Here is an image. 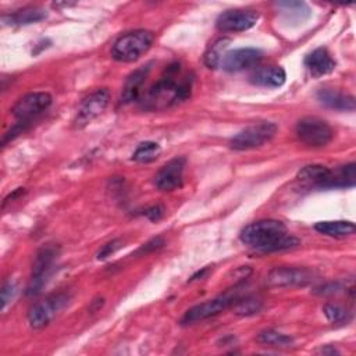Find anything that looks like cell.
Here are the masks:
<instances>
[{
  "label": "cell",
  "mask_w": 356,
  "mask_h": 356,
  "mask_svg": "<svg viewBox=\"0 0 356 356\" xmlns=\"http://www.w3.org/2000/svg\"><path fill=\"white\" fill-rule=\"evenodd\" d=\"M192 78L182 76L178 63L167 67L164 75L140 99L145 110L168 108L191 96Z\"/></svg>",
  "instance_id": "1"
},
{
  "label": "cell",
  "mask_w": 356,
  "mask_h": 356,
  "mask_svg": "<svg viewBox=\"0 0 356 356\" xmlns=\"http://www.w3.org/2000/svg\"><path fill=\"white\" fill-rule=\"evenodd\" d=\"M239 238L245 245L261 253L286 250L300 243L296 236L288 232L284 222L273 218L248 224L241 231Z\"/></svg>",
  "instance_id": "2"
},
{
  "label": "cell",
  "mask_w": 356,
  "mask_h": 356,
  "mask_svg": "<svg viewBox=\"0 0 356 356\" xmlns=\"http://www.w3.org/2000/svg\"><path fill=\"white\" fill-rule=\"evenodd\" d=\"M154 40V35L150 31L136 29L121 35L111 47V57L121 63H132L140 58Z\"/></svg>",
  "instance_id": "3"
},
{
  "label": "cell",
  "mask_w": 356,
  "mask_h": 356,
  "mask_svg": "<svg viewBox=\"0 0 356 356\" xmlns=\"http://www.w3.org/2000/svg\"><path fill=\"white\" fill-rule=\"evenodd\" d=\"M277 125L271 121H260L246 127L234 135L229 146L234 150H250L268 143L277 134Z\"/></svg>",
  "instance_id": "4"
},
{
  "label": "cell",
  "mask_w": 356,
  "mask_h": 356,
  "mask_svg": "<svg viewBox=\"0 0 356 356\" xmlns=\"http://www.w3.org/2000/svg\"><path fill=\"white\" fill-rule=\"evenodd\" d=\"M295 132L302 143L312 147L325 146L334 138V131L330 124L317 117H305L299 120Z\"/></svg>",
  "instance_id": "5"
},
{
  "label": "cell",
  "mask_w": 356,
  "mask_h": 356,
  "mask_svg": "<svg viewBox=\"0 0 356 356\" xmlns=\"http://www.w3.org/2000/svg\"><path fill=\"white\" fill-rule=\"evenodd\" d=\"M57 254L58 249L54 245H46L36 253L32 267V277L26 286V295L33 296L42 291Z\"/></svg>",
  "instance_id": "6"
},
{
  "label": "cell",
  "mask_w": 356,
  "mask_h": 356,
  "mask_svg": "<svg viewBox=\"0 0 356 356\" xmlns=\"http://www.w3.org/2000/svg\"><path fill=\"white\" fill-rule=\"evenodd\" d=\"M236 299H238V296H236L235 292H227V293L220 295L214 299L199 303V305L191 307L189 310H186V313L181 318V324L182 325H189V324L214 317V316L220 314L221 312H224L225 309L231 307L236 302Z\"/></svg>",
  "instance_id": "7"
},
{
  "label": "cell",
  "mask_w": 356,
  "mask_h": 356,
  "mask_svg": "<svg viewBox=\"0 0 356 356\" xmlns=\"http://www.w3.org/2000/svg\"><path fill=\"white\" fill-rule=\"evenodd\" d=\"M108 100L110 93L106 88L96 89L95 92H92L81 102L74 118V125L76 128L86 127L106 110V107L108 106Z\"/></svg>",
  "instance_id": "8"
},
{
  "label": "cell",
  "mask_w": 356,
  "mask_h": 356,
  "mask_svg": "<svg viewBox=\"0 0 356 356\" xmlns=\"http://www.w3.org/2000/svg\"><path fill=\"white\" fill-rule=\"evenodd\" d=\"M313 273L305 267H275L267 274V285L271 288L306 286L313 281Z\"/></svg>",
  "instance_id": "9"
},
{
  "label": "cell",
  "mask_w": 356,
  "mask_h": 356,
  "mask_svg": "<svg viewBox=\"0 0 356 356\" xmlns=\"http://www.w3.org/2000/svg\"><path fill=\"white\" fill-rule=\"evenodd\" d=\"M51 104V96L47 92H32L22 96L11 113L19 122H31L35 117L46 111Z\"/></svg>",
  "instance_id": "10"
},
{
  "label": "cell",
  "mask_w": 356,
  "mask_h": 356,
  "mask_svg": "<svg viewBox=\"0 0 356 356\" xmlns=\"http://www.w3.org/2000/svg\"><path fill=\"white\" fill-rule=\"evenodd\" d=\"M68 303L67 293H56L42 302L35 303L28 312V321L32 328H42L47 325L53 317Z\"/></svg>",
  "instance_id": "11"
},
{
  "label": "cell",
  "mask_w": 356,
  "mask_h": 356,
  "mask_svg": "<svg viewBox=\"0 0 356 356\" xmlns=\"http://www.w3.org/2000/svg\"><path fill=\"white\" fill-rule=\"evenodd\" d=\"M259 21V13L250 8L227 10L218 15L216 25L222 32H241L248 31Z\"/></svg>",
  "instance_id": "12"
},
{
  "label": "cell",
  "mask_w": 356,
  "mask_h": 356,
  "mask_svg": "<svg viewBox=\"0 0 356 356\" xmlns=\"http://www.w3.org/2000/svg\"><path fill=\"white\" fill-rule=\"evenodd\" d=\"M185 164L186 160L182 156L171 159L168 163H165L154 177L156 186L164 192H170L179 188L184 181Z\"/></svg>",
  "instance_id": "13"
},
{
  "label": "cell",
  "mask_w": 356,
  "mask_h": 356,
  "mask_svg": "<svg viewBox=\"0 0 356 356\" xmlns=\"http://www.w3.org/2000/svg\"><path fill=\"white\" fill-rule=\"evenodd\" d=\"M261 57H263V53L253 47L235 49L225 53L220 67L228 72H238V71H243L257 65Z\"/></svg>",
  "instance_id": "14"
},
{
  "label": "cell",
  "mask_w": 356,
  "mask_h": 356,
  "mask_svg": "<svg viewBox=\"0 0 356 356\" xmlns=\"http://www.w3.org/2000/svg\"><path fill=\"white\" fill-rule=\"evenodd\" d=\"M286 74L280 65H264L257 67L249 75V81L261 88H280L285 83Z\"/></svg>",
  "instance_id": "15"
},
{
  "label": "cell",
  "mask_w": 356,
  "mask_h": 356,
  "mask_svg": "<svg viewBox=\"0 0 356 356\" xmlns=\"http://www.w3.org/2000/svg\"><path fill=\"white\" fill-rule=\"evenodd\" d=\"M305 65L312 72V75L323 76L335 70V60L325 49L318 47L306 56Z\"/></svg>",
  "instance_id": "16"
},
{
  "label": "cell",
  "mask_w": 356,
  "mask_h": 356,
  "mask_svg": "<svg viewBox=\"0 0 356 356\" xmlns=\"http://www.w3.org/2000/svg\"><path fill=\"white\" fill-rule=\"evenodd\" d=\"M150 64H146L138 70H135L125 81V85L122 88V93H121V99L120 102L122 104H128V103H132L135 100L139 99L140 96V89H142V85L150 71Z\"/></svg>",
  "instance_id": "17"
},
{
  "label": "cell",
  "mask_w": 356,
  "mask_h": 356,
  "mask_svg": "<svg viewBox=\"0 0 356 356\" xmlns=\"http://www.w3.org/2000/svg\"><path fill=\"white\" fill-rule=\"evenodd\" d=\"M332 170L318 165V164H312L303 167L298 172V179L309 186H316V188H330V181H331Z\"/></svg>",
  "instance_id": "18"
},
{
  "label": "cell",
  "mask_w": 356,
  "mask_h": 356,
  "mask_svg": "<svg viewBox=\"0 0 356 356\" xmlns=\"http://www.w3.org/2000/svg\"><path fill=\"white\" fill-rule=\"evenodd\" d=\"M44 18H46V10H43L42 7L31 6V7H24L21 10H17L11 14L1 15V22L4 25H28V24L42 21Z\"/></svg>",
  "instance_id": "19"
},
{
  "label": "cell",
  "mask_w": 356,
  "mask_h": 356,
  "mask_svg": "<svg viewBox=\"0 0 356 356\" xmlns=\"http://www.w3.org/2000/svg\"><path fill=\"white\" fill-rule=\"evenodd\" d=\"M318 100L335 110H346L353 111L355 110V97L350 95H343L341 92L332 90V89H321L317 93Z\"/></svg>",
  "instance_id": "20"
},
{
  "label": "cell",
  "mask_w": 356,
  "mask_h": 356,
  "mask_svg": "<svg viewBox=\"0 0 356 356\" xmlns=\"http://www.w3.org/2000/svg\"><path fill=\"white\" fill-rule=\"evenodd\" d=\"M314 229L323 235L334 236V238H343L352 235L355 232V224L352 221H320L314 225Z\"/></svg>",
  "instance_id": "21"
},
{
  "label": "cell",
  "mask_w": 356,
  "mask_h": 356,
  "mask_svg": "<svg viewBox=\"0 0 356 356\" xmlns=\"http://www.w3.org/2000/svg\"><path fill=\"white\" fill-rule=\"evenodd\" d=\"M275 6L288 19H296L302 22L312 15L310 7L303 1H277Z\"/></svg>",
  "instance_id": "22"
},
{
  "label": "cell",
  "mask_w": 356,
  "mask_h": 356,
  "mask_svg": "<svg viewBox=\"0 0 356 356\" xmlns=\"http://www.w3.org/2000/svg\"><path fill=\"white\" fill-rule=\"evenodd\" d=\"M231 40L228 38H220L214 40L206 50L203 56V61L209 68H217L221 65V61L227 53Z\"/></svg>",
  "instance_id": "23"
},
{
  "label": "cell",
  "mask_w": 356,
  "mask_h": 356,
  "mask_svg": "<svg viewBox=\"0 0 356 356\" xmlns=\"http://www.w3.org/2000/svg\"><path fill=\"white\" fill-rule=\"evenodd\" d=\"M355 163H349L342 165L341 168L332 171L330 188H352L356 184V172Z\"/></svg>",
  "instance_id": "24"
},
{
  "label": "cell",
  "mask_w": 356,
  "mask_h": 356,
  "mask_svg": "<svg viewBox=\"0 0 356 356\" xmlns=\"http://www.w3.org/2000/svg\"><path fill=\"white\" fill-rule=\"evenodd\" d=\"M160 153H161V147L159 143L146 140L138 145V147L132 154V160L138 163H150L156 160L160 156Z\"/></svg>",
  "instance_id": "25"
},
{
  "label": "cell",
  "mask_w": 356,
  "mask_h": 356,
  "mask_svg": "<svg viewBox=\"0 0 356 356\" xmlns=\"http://www.w3.org/2000/svg\"><path fill=\"white\" fill-rule=\"evenodd\" d=\"M257 342L263 343V345H268V346H289L292 343V338L286 334H282L280 331L275 330H264L261 332H259L257 335Z\"/></svg>",
  "instance_id": "26"
},
{
  "label": "cell",
  "mask_w": 356,
  "mask_h": 356,
  "mask_svg": "<svg viewBox=\"0 0 356 356\" xmlns=\"http://www.w3.org/2000/svg\"><path fill=\"white\" fill-rule=\"evenodd\" d=\"M261 300L256 298H243L236 299V302L232 305L234 313L239 316H252L254 313H259L261 310Z\"/></svg>",
  "instance_id": "27"
},
{
  "label": "cell",
  "mask_w": 356,
  "mask_h": 356,
  "mask_svg": "<svg viewBox=\"0 0 356 356\" xmlns=\"http://www.w3.org/2000/svg\"><path fill=\"white\" fill-rule=\"evenodd\" d=\"M323 312H324L327 320L331 321V323H335V324L348 323L350 320V313L345 307H342L339 305H335V303L324 305Z\"/></svg>",
  "instance_id": "28"
},
{
  "label": "cell",
  "mask_w": 356,
  "mask_h": 356,
  "mask_svg": "<svg viewBox=\"0 0 356 356\" xmlns=\"http://www.w3.org/2000/svg\"><path fill=\"white\" fill-rule=\"evenodd\" d=\"M121 246H122L121 239H113V241L107 242V243L103 245L102 249L97 252V254H96L97 260H104V259H107L108 256H111L113 253H115Z\"/></svg>",
  "instance_id": "29"
},
{
  "label": "cell",
  "mask_w": 356,
  "mask_h": 356,
  "mask_svg": "<svg viewBox=\"0 0 356 356\" xmlns=\"http://www.w3.org/2000/svg\"><path fill=\"white\" fill-rule=\"evenodd\" d=\"M15 292H17L15 284L7 282V284L3 285V289H1V306H3V309H4V307L7 306V303L14 298Z\"/></svg>",
  "instance_id": "30"
},
{
  "label": "cell",
  "mask_w": 356,
  "mask_h": 356,
  "mask_svg": "<svg viewBox=\"0 0 356 356\" xmlns=\"http://www.w3.org/2000/svg\"><path fill=\"white\" fill-rule=\"evenodd\" d=\"M342 289V286L338 282H330L325 285H321L320 288L316 289V293L318 295H334L337 292H339Z\"/></svg>",
  "instance_id": "31"
},
{
  "label": "cell",
  "mask_w": 356,
  "mask_h": 356,
  "mask_svg": "<svg viewBox=\"0 0 356 356\" xmlns=\"http://www.w3.org/2000/svg\"><path fill=\"white\" fill-rule=\"evenodd\" d=\"M164 245V241H163V238H154V239H152V241H149L147 243H145L140 249H139V253H149V252H153V250H156V249H159V248H161Z\"/></svg>",
  "instance_id": "32"
},
{
  "label": "cell",
  "mask_w": 356,
  "mask_h": 356,
  "mask_svg": "<svg viewBox=\"0 0 356 356\" xmlns=\"http://www.w3.org/2000/svg\"><path fill=\"white\" fill-rule=\"evenodd\" d=\"M145 216L150 220V221H159L163 216H164V209L159 204L149 207L147 210H145Z\"/></svg>",
  "instance_id": "33"
},
{
  "label": "cell",
  "mask_w": 356,
  "mask_h": 356,
  "mask_svg": "<svg viewBox=\"0 0 356 356\" xmlns=\"http://www.w3.org/2000/svg\"><path fill=\"white\" fill-rule=\"evenodd\" d=\"M207 270H209V268H203L202 271H197L195 275H192L191 281H195V280H199V278H202V277H203V275L207 273Z\"/></svg>",
  "instance_id": "34"
},
{
  "label": "cell",
  "mask_w": 356,
  "mask_h": 356,
  "mask_svg": "<svg viewBox=\"0 0 356 356\" xmlns=\"http://www.w3.org/2000/svg\"><path fill=\"white\" fill-rule=\"evenodd\" d=\"M321 353H330V355H334V353H339L335 348H321L320 349Z\"/></svg>",
  "instance_id": "35"
}]
</instances>
